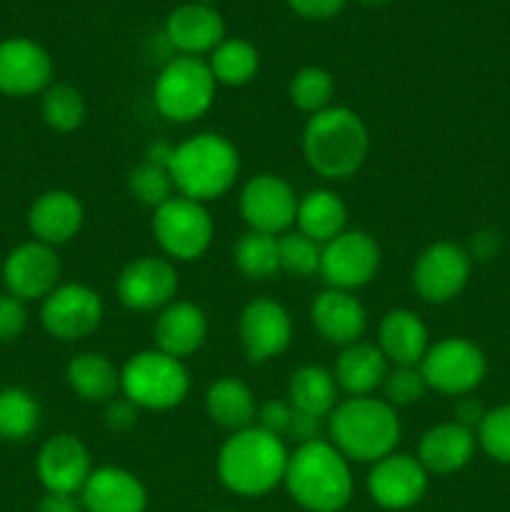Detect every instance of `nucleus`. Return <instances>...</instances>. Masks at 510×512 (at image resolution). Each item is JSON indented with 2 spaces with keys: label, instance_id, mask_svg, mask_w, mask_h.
Segmentation results:
<instances>
[{
  "label": "nucleus",
  "instance_id": "obj_1",
  "mask_svg": "<svg viewBox=\"0 0 510 512\" xmlns=\"http://www.w3.org/2000/svg\"><path fill=\"white\" fill-rule=\"evenodd\" d=\"M283 483L290 498L310 512H338L353 498L348 458L323 438L298 445L288 458Z\"/></svg>",
  "mask_w": 510,
  "mask_h": 512
},
{
  "label": "nucleus",
  "instance_id": "obj_2",
  "mask_svg": "<svg viewBox=\"0 0 510 512\" xmlns=\"http://www.w3.org/2000/svg\"><path fill=\"white\" fill-rule=\"evenodd\" d=\"M288 458L283 438L250 425L223 443L218 455V478L235 495L260 498L283 483Z\"/></svg>",
  "mask_w": 510,
  "mask_h": 512
},
{
  "label": "nucleus",
  "instance_id": "obj_3",
  "mask_svg": "<svg viewBox=\"0 0 510 512\" xmlns=\"http://www.w3.org/2000/svg\"><path fill=\"white\" fill-rule=\"evenodd\" d=\"M330 443L355 463H378L400 443V418L388 400L348 398L328 415Z\"/></svg>",
  "mask_w": 510,
  "mask_h": 512
},
{
  "label": "nucleus",
  "instance_id": "obj_4",
  "mask_svg": "<svg viewBox=\"0 0 510 512\" xmlns=\"http://www.w3.org/2000/svg\"><path fill=\"white\" fill-rule=\"evenodd\" d=\"M370 150L363 118L350 108H325L310 115L303 130V155L310 168L330 180L358 173Z\"/></svg>",
  "mask_w": 510,
  "mask_h": 512
},
{
  "label": "nucleus",
  "instance_id": "obj_5",
  "mask_svg": "<svg viewBox=\"0 0 510 512\" xmlns=\"http://www.w3.org/2000/svg\"><path fill=\"white\" fill-rule=\"evenodd\" d=\"M168 170L178 195L208 203L233 188L240 173V155L223 135L198 133L175 145Z\"/></svg>",
  "mask_w": 510,
  "mask_h": 512
},
{
  "label": "nucleus",
  "instance_id": "obj_6",
  "mask_svg": "<svg viewBox=\"0 0 510 512\" xmlns=\"http://www.w3.org/2000/svg\"><path fill=\"white\" fill-rule=\"evenodd\" d=\"M120 390L143 410L178 408L190 393V375L183 360L163 350H143L120 370Z\"/></svg>",
  "mask_w": 510,
  "mask_h": 512
},
{
  "label": "nucleus",
  "instance_id": "obj_7",
  "mask_svg": "<svg viewBox=\"0 0 510 512\" xmlns=\"http://www.w3.org/2000/svg\"><path fill=\"white\" fill-rule=\"evenodd\" d=\"M215 85L218 83L205 60L195 55H178L165 63L155 78V108L173 123H193L213 105Z\"/></svg>",
  "mask_w": 510,
  "mask_h": 512
},
{
  "label": "nucleus",
  "instance_id": "obj_8",
  "mask_svg": "<svg viewBox=\"0 0 510 512\" xmlns=\"http://www.w3.org/2000/svg\"><path fill=\"white\" fill-rule=\"evenodd\" d=\"M153 233L163 253L173 260H198L213 240V220L203 203L175 195L155 210Z\"/></svg>",
  "mask_w": 510,
  "mask_h": 512
},
{
  "label": "nucleus",
  "instance_id": "obj_9",
  "mask_svg": "<svg viewBox=\"0 0 510 512\" xmlns=\"http://www.w3.org/2000/svg\"><path fill=\"white\" fill-rule=\"evenodd\" d=\"M418 368L428 388L455 398L468 395L485 378L483 353L465 338H443L430 345Z\"/></svg>",
  "mask_w": 510,
  "mask_h": 512
},
{
  "label": "nucleus",
  "instance_id": "obj_10",
  "mask_svg": "<svg viewBox=\"0 0 510 512\" xmlns=\"http://www.w3.org/2000/svg\"><path fill=\"white\" fill-rule=\"evenodd\" d=\"M380 268V248L363 230H343L320 250V270L335 290H358L375 278Z\"/></svg>",
  "mask_w": 510,
  "mask_h": 512
},
{
  "label": "nucleus",
  "instance_id": "obj_11",
  "mask_svg": "<svg viewBox=\"0 0 510 512\" xmlns=\"http://www.w3.org/2000/svg\"><path fill=\"white\" fill-rule=\"evenodd\" d=\"M298 200L288 180L273 173H260L240 190V215L250 230L278 238L295 223Z\"/></svg>",
  "mask_w": 510,
  "mask_h": 512
},
{
  "label": "nucleus",
  "instance_id": "obj_12",
  "mask_svg": "<svg viewBox=\"0 0 510 512\" xmlns=\"http://www.w3.org/2000/svg\"><path fill=\"white\" fill-rule=\"evenodd\" d=\"M103 320V300L88 285H58L40 308V323L53 338L75 343L95 333Z\"/></svg>",
  "mask_w": 510,
  "mask_h": 512
},
{
  "label": "nucleus",
  "instance_id": "obj_13",
  "mask_svg": "<svg viewBox=\"0 0 510 512\" xmlns=\"http://www.w3.org/2000/svg\"><path fill=\"white\" fill-rule=\"evenodd\" d=\"M473 258L455 243H433L420 253L413 268V288L425 303L443 305L463 293Z\"/></svg>",
  "mask_w": 510,
  "mask_h": 512
},
{
  "label": "nucleus",
  "instance_id": "obj_14",
  "mask_svg": "<svg viewBox=\"0 0 510 512\" xmlns=\"http://www.w3.org/2000/svg\"><path fill=\"white\" fill-rule=\"evenodd\" d=\"M118 298L125 308L150 313L173 303L178 293V270L170 260L143 255L135 258L118 275Z\"/></svg>",
  "mask_w": 510,
  "mask_h": 512
},
{
  "label": "nucleus",
  "instance_id": "obj_15",
  "mask_svg": "<svg viewBox=\"0 0 510 512\" xmlns=\"http://www.w3.org/2000/svg\"><path fill=\"white\" fill-rule=\"evenodd\" d=\"M238 333L250 363L260 365L288 350L293 340V323L283 305L270 298H258L240 313Z\"/></svg>",
  "mask_w": 510,
  "mask_h": 512
},
{
  "label": "nucleus",
  "instance_id": "obj_16",
  "mask_svg": "<svg viewBox=\"0 0 510 512\" xmlns=\"http://www.w3.org/2000/svg\"><path fill=\"white\" fill-rule=\"evenodd\" d=\"M3 278L10 295L25 300L48 298L60 280V258L50 245L30 240L10 250L3 265Z\"/></svg>",
  "mask_w": 510,
  "mask_h": 512
},
{
  "label": "nucleus",
  "instance_id": "obj_17",
  "mask_svg": "<svg viewBox=\"0 0 510 512\" xmlns=\"http://www.w3.org/2000/svg\"><path fill=\"white\" fill-rule=\"evenodd\" d=\"M53 78L48 50L28 38H8L0 43V93L10 98L45 93Z\"/></svg>",
  "mask_w": 510,
  "mask_h": 512
},
{
  "label": "nucleus",
  "instance_id": "obj_18",
  "mask_svg": "<svg viewBox=\"0 0 510 512\" xmlns=\"http://www.w3.org/2000/svg\"><path fill=\"white\" fill-rule=\"evenodd\" d=\"M428 488V470L413 455L390 453L373 463L368 473V493L380 508L405 510L418 503Z\"/></svg>",
  "mask_w": 510,
  "mask_h": 512
},
{
  "label": "nucleus",
  "instance_id": "obj_19",
  "mask_svg": "<svg viewBox=\"0 0 510 512\" xmlns=\"http://www.w3.org/2000/svg\"><path fill=\"white\" fill-rule=\"evenodd\" d=\"M38 478L48 493H80L90 478V455L83 440L60 433L50 438L38 453Z\"/></svg>",
  "mask_w": 510,
  "mask_h": 512
},
{
  "label": "nucleus",
  "instance_id": "obj_20",
  "mask_svg": "<svg viewBox=\"0 0 510 512\" xmlns=\"http://www.w3.org/2000/svg\"><path fill=\"white\" fill-rule=\"evenodd\" d=\"M83 205L68 190H48L38 195L28 210V228L38 243L58 248L70 243L83 228Z\"/></svg>",
  "mask_w": 510,
  "mask_h": 512
},
{
  "label": "nucleus",
  "instance_id": "obj_21",
  "mask_svg": "<svg viewBox=\"0 0 510 512\" xmlns=\"http://www.w3.org/2000/svg\"><path fill=\"white\" fill-rule=\"evenodd\" d=\"M165 35L170 45L183 55L213 53L225 40V23L220 13L210 5L185 3L175 8L165 20Z\"/></svg>",
  "mask_w": 510,
  "mask_h": 512
},
{
  "label": "nucleus",
  "instance_id": "obj_22",
  "mask_svg": "<svg viewBox=\"0 0 510 512\" xmlns=\"http://www.w3.org/2000/svg\"><path fill=\"white\" fill-rule=\"evenodd\" d=\"M310 320L315 330L323 335L328 343L335 345H353L363 338L368 315H365L363 303L348 290L328 288L313 300L310 308Z\"/></svg>",
  "mask_w": 510,
  "mask_h": 512
},
{
  "label": "nucleus",
  "instance_id": "obj_23",
  "mask_svg": "<svg viewBox=\"0 0 510 512\" xmlns=\"http://www.w3.org/2000/svg\"><path fill=\"white\" fill-rule=\"evenodd\" d=\"M88 512H145L148 493L133 473L123 468H98L80 490Z\"/></svg>",
  "mask_w": 510,
  "mask_h": 512
},
{
  "label": "nucleus",
  "instance_id": "obj_24",
  "mask_svg": "<svg viewBox=\"0 0 510 512\" xmlns=\"http://www.w3.org/2000/svg\"><path fill=\"white\" fill-rule=\"evenodd\" d=\"M208 338V318L203 310L188 300H175L160 310L155 320V343L158 350L183 360L198 353Z\"/></svg>",
  "mask_w": 510,
  "mask_h": 512
},
{
  "label": "nucleus",
  "instance_id": "obj_25",
  "mask_svg": "<svg viewBox=\"0 0 510 512\" xmlns=\"http://www.w3.org/2000/svg\"><path fill=\"white\" fill-rule=\"evenodd\" d=\"M378 348L395 368H418L430 348L428 328L413 310H390L380 320Z\"/></svg>",
  "mask_w": 510,
  "mask_h": 512
},
{
  "label": "nucleus",
  "instance_id": "obj_26",
  "mask_svg": "<svg viewBox=\"0 0 510 512\" xmlns=\"http://www.w3.org/2000/svg\"><path fill=\"white\" fill-rule=\"evenodd\" d=\"M475 453L473 430L453 423H443L423 433L418 445V460L428 473L448 475L465 468Z\"/></svg>",
  "mask_w": 510,
  "mask_h": 512
},
{
  "label": "nucleus",
  "instance_id": "obj_27",
  "mask_svg": "<svg viewBox=\"0 0 510 512\" xmlns=\"http://www.w3.org/2000/svg\"><path fill=\"white\" fill-rule=\"evenodd\" d=\"M335 383L350 395V398H363L375 388H380L388 375V360L380 353V348L370 343L345 345L343 353L335 360Z\"/></svg>",
  "mask_w": 510,
  "mask_h": 512
},
{
  "label": "nucleus",
  "instance_id": "obj_28",
  "mask_svg": "<svg viewBox=\"0 0 510 512\" xmlns=\"http://www.w3.org/2000/svg\"><path fill=\"white\" fill-rule=\"evenodd\" d=\"M205 410L208 418L220 428L238 433L250 428L258 418V405L248 385L238 378H220L205 393Z\"/></svg>",
  "mask_w": 510,
  "mask_h": 512
},
{
  "label": "nucleus",
  "instance_id": "obj_29",
  "mask_svg": "<svg viewBox=\"0 0 510 512\" xmlns=\"http://www.w3.org/2000/svg\"><path fill=\"white\" fill-rule=\"evenodd\" d=\"M298 233L308 235L318 245L338 238L348 223V208L333 190H310L298 200Z\"/></svg>",
  "mask_w": 510,
  "mask_h": 512
},
{
  "label": "nucleus",
  "instance_id": "obj_30",
  "mask_svg": "<svg viewBox=\"0 0 510 512\" xmlns=\"http://www.w3.org/2000/svg\"><path fill=\"white\" fill-rule=\"evenodd\" d=\"M70 390L85 403H110L118 398L120 370L100 353L75 355L65 370Z\"/></svg>",
  "mask_w": 510,
  "mask_h": 512
},
{
  "label": "nucleus",
  "instance_id": "obj_31",
  "mask_svg": "<svg viewBox=\"0 0 510 512\" xmlns=\"http://www.w3.org/2000/svg\"><path fill=\"white\" fill-rule=\"evenodd\" d=\"M288 400L300 413L328 418L338 405V383L330 370L320 365H303L293 373L288 385Z\"/></svg>",
  "mask_w": 510,
  "mask_h": 512
},
{
  "label": "nucleus",
  "instance_id": "obj_32",
  "mask_svg": "<svg viewBox=\"0 0 510 512\" xmlns=\"http://www.w3.org/2000/svg\"><path fill=\"white\" fill-rule=\"evenodd\" d=\"M260 55L255 50L253 43L243 38H230L223 40L218 48L210 53L208 68L213 73L215 83L230 85V88H238V85L250 83L258 73Z\"/></svg>",
  "mask_w": 510,
  "mask_h": 512
},
{
  "label": "nucleus",
  "instance_id": "obj_33",
  "mask_svg": "<svg viewBox=\"0 0 510 512\" xmlns=\"http://www.w3.org/2000/svg\"><path fill=\"white\" fill-rule=\"evenodd\" d=\"M235 265L245 278L265 280L280 270L278 260V238L275 235L258 233V230H248L240 235L233 250Z\"/></svg>",
  "mask_w": 510,
  "mask_h": 512
},
{
  "label": "nucleus",
  "instance_id": "obj_34",
  "mask_svg": "<svg viewBox=\"0 0 510 512\" xmlns=\"http://www.w3.org/2000/svg\"><path fill=\"white\" fill-rule=\"evenodd\" d=\"M40 405L28 390L8 388L0 393V438L25 440L35 433Z\"/></svg>",
  "mask_w": 510,
  "mask_h": 512
},
{
  "label": "nucleus",
  "instance_id": "obj_35",
  "mask_svg": "<svg viewBox=\"0 0 510 512\" xmlns=\"http://www.w3.org/2000/svg\"><path fill=\"white\" fill-rule=\"evenodd\" d=\"M43 120L58 133H70L85 120V100L73 85H50L43 93Z\"/></svg>",
  "mask_w": 510,
  "mask_h": 512
},
{
  "label": "nucleus",
  "instance_id": "obj_36",
  "mask_svg": "<svg viewBox=\"0 0 510 512\" xmlns=\"http://www.w3.org/2000/svg\"><path fill=\"white\" fill-rule=\"evenodd\" d=\"M290 100L298 110L303 113H320V110L330 108V98H333V75L323 68H315V65H308V68L298 70L290 80Z\"/></svg>",
  "mask_w": 510,
  "mask_h": 512
},
{
  "label": "nucleus",
  "instance_id": "obj_37",
  "mask_svg": "<svg viewBox=\"0 0 510 512\" xmlns=\"http://www.w3.org/2000/svg\"><path fill=\"white\" fill-rule=\"evenodd\" d=\"M128 190L138 203L148 205V208L158 210L160 205L175 198V185L170 178V170L163 165H155L143 160L138 168L130 170L128 175Z\"/></svg>",
  "mask_w": 510,
  "mask_h": 512
},
{
  "label": "nucleus",
  "instance_id": "obj_38",
  "mask_svg": "<svg viewBox=\"0 0 510 512\" xmlns=\"http://www.w3.org/2000/svg\"><path fill=\"white\" fill-rule=\"evenodd\" d=\"M320 250H323V245H318L303 233L278 235L280 270L298 275V278H308L320 270Z\"/></svg>",
  "mask_w": 510,
  "mask_h": 512
},
{
  "label": "nucleus",
  "instance_id": "obj_39",
  "mask_svg": "<svg viewBox=\"0 0 510 512\" xmlns=\"http://www.w3.org/2000/svg\"><path fill=\"white\" fill-rule=\"evenodd\" d=\"M478 440L490 458L510 463V405H500L485 413L478 428Z\"/></svg>",
  "mask_w": 510,
  "mask_h": 512
},
{
  "label": "nucleus",
  "instance_id": "obj_40",
  "mask_svg": "<svg viewBox=\"0 0 510 512\" xmlns=\"http://www.w3.org/2000/svg\"><path fill=\"white\" fill-rule=\"evenodd\" d=\"M383 390L385 400H388L393 408H398V405L418 403L425 395V390H428V385H425L420 368H395L388 370V375H385Z\"/></svg>",
  "mask_w": 510,
  "mask_h": 512
},
{
  "label": "nucleus",
  "instance_id": "obj_41",
  "mask_svg": "<svg viewBox=\"0 0 510 512\" xmlns=\"http://www.w3.org/2000/svg\"><path fill=\"white\" fill-rule=\"evenodd\" d=\"M293 415L295 408L290 405V400H268L258 408V428L275 435V438H283V435H288Z\"/></svg>",
  "mask_w": 510,
  "mask_h": 512
},
{
  "label": "nucleus",
  "instance_id": "obj_42",
  "mask_svg": "<svg viewBox=\"0 0 510 512\" xmlns=\"http://www.w3.org/2000/svg\"><path fill=\"white\" fill-rule=\"evenodd\" d=\"M28 323L25 303L15 295H0V343H10L18 338Z\"/></svg>",
  "mask_w": 510,
  "mask_h": 512
},
{
  "label": "nucleus",
  "instance_id": "obj_43",
  "mask_svg": "<svg viewBox=\"0 0 510 512\" xmlns=\"http://www.w3.org/2000/svg\"><path fill=\"white\" fill-rule=\"evenodd\" d=\"M138 410V405L130 403L125 395L123 398H113L108 403V408H105V425L113 433H125V430H130L138 423Z\"/></svg>",
  "mask_w": 510,
  "mask_h": 512
},
{
  "label": "nucleus",
  "instance_id": "obj_44",
  "mask_svg": "<svg viewBox=\"0 0 510 512\" xmlns=\"http://www.w3.org/2000/svg\"><path fill=\"white\" fill-rule=\"evenodd\" d=\"M288 5L308 20H328L343 10L345 0H288Z\"/></svg>",
  "mask_w": 510,
  "mask_h": 512
},
{
  "label": "nucleus",
  "instance_id": "obj_45",
  "mask_svg": "<svg viewBox=\"0 0 510 512\" xmlns=\"http://www.w3.org/2000/svg\"><path fill=\"white\" fill-rule=\"evenodd\" d=\"M320 423H323V418H315V415L295 410L293 423H290V430H288V438L298 440L300 445L310 443V440H318L320 438Z\"/></svg>",
  "mask_w": 510,
  "mask_h": 512
},
{
  "label": "nucleus",
  "instance_id": "obj_46",
  "mask_svg": "<svg viewBox=\"0 0 510 512\" xmlns=\"http://www.w3.org/2000/svg\"><path fill=\"white\" fill-rule=\"evenodd\" d=\"M483 418H485V410L475 398H463L458 405H455V423L463 425V428L468 430L480 428Z\"/></svg>",
  "mask_w": 510,
  "mask_h": 512
},
{
  "label": "nucleus",
  "instance_id": "obj_47",
  "mask_svg": "<svg viewBox=\"0 0 510 512\" xmlns=\"http://www.w3.org/2000/svg\"><path fill=\"white\" fill-rule=\"evenodd\" d=\"M80 505L83 503H78L70 493H45L38 512H80Z\"/></svg>",
  "mask_w": 510,
  "mask_h": 512
},
{
  "label": "nucleus",
  "instance_id": "obj_48",
  "mask_svg": "<svg viewBox=\"0 0 510 512\" xmlns=\"http://www.w3.org/2000/svg\"><path fill=\"white\" fill-rule=\"evenodd\" d=\"M498 253V235L495 233H478L473 238V253L470 258L478 260H488Z\"/></svg>",
  "mask_w": 510,
  "mask_h": 512
},
{
  "label": "nucleus",
  "instance_id": "obj_49",
  "mask_svg": "<svg viewBox=\"0 0 510 512\" xmlns=\"http://www.w3.org/2000/svg\"><path fill=\"white\" fill-rule=\"evenodd\" d=\"M358 3H363V5H373V8H378V5L390 3V0H358Z\"/></svg>",
  "mask_w": 510,
  "mask_h": 512
},
{
  "label": "nucleus",
  "instance_id": "obj_50",
  "mask_svg": "<svg viewBox=\"0 0 510 512\" xmlns=\"http://www.w3.org/2000/svg\"><path fill=\"white\" fill-rule=\"evenodd\" d=\"M193 3H200V5H210L213 0H193Z\"/></svg>",
  "mask_w": 510,
  "mask_h": 512
},
{
  "label": "nucleus",
  "instance_id": "obj_51",
  "mask_svg": "<svg viewBox=\"0 0 510 512\" xmlns=\"http://www.w3.org/2000/svg\"><path fill=\"white\" fill-rule=\"evenodd\" d=\"M225 512H233V510H225Z\"/></svg>",
  "mask_w": 510,
  "mask_h": 512
}]
</instances>
